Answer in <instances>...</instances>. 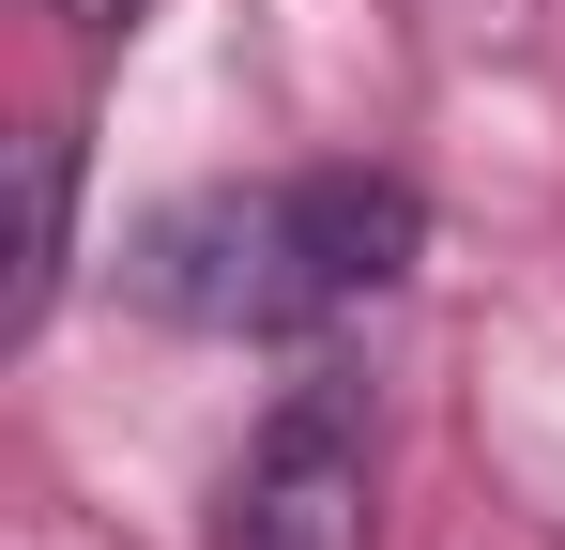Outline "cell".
Returning <instances> with one entry per match:
<instances>
[{
    "instance_id": "cell-1",
    "label": "cell",
    "mask_w": 565,
    "mask_h": 550,
    "mask_svg": "<svg viewBox=\"0 0 565 550\" xmlns=\"http://www.w3.org/2000/svg\"><path fill=\"white\" fill-rule=\"evenodd\" d=\"M428 245V199L397 169H290V183H230L138 230V306H169L184 337H321L382 306Z\"/></svg>"
},
{
    "instance_id": "cell-2",
    "label": "cell",
    "mask_w": 565,
    "mask_h": 550,
    "mask_svg": "<svg viewBox=\"0 0 565 550\" xmlns=\"http://www.w3.org/2000/svg\"><path fill=\"white\" fill-rule=\"evenodd\" d=\"M367 505H382V429H367V382H290L260 413V444L230 474V520L214 550H367Z\"/></svg>"
},
{
    "instance_id": "cell-3",
    "label": "cell",
    "mask_w": 565,
    "mask_h": 550,
    "mask_svg": "<svg viewBox=\"0 0 565 550\" xmlns=\"http://www.w3.org/2000/svg\"><path fill=\"white\" fill-rule=\"evenodd\" d=\"M62 261H77V138L31 123V230H15V290H0V337H31L62 306Z\"/></svg>"
},
{
    "instance_id": "cell-4",
    "label": "cell",
    "mask_w": 565,
    "mask_h": 550,
    "mask_svg": "<svg viewBox=\"0 0 565 550\" xmlns=\"http://www.w3.org/2000/svg\"><path fill=\"white\" fill-rule=\"evenodd\" d=\"M46 15H62V31H93V46H107V31H138L153 0H46Z\"/></svg>"
}]
</instances>
